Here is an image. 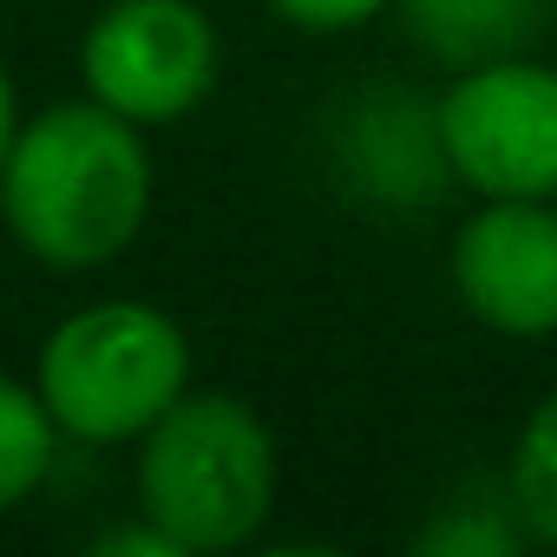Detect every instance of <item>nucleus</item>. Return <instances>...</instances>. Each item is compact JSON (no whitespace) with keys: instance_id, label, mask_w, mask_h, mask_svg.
<instances>
[{"instance_id":"6e6552de","label":"nucleus","mask_w":557,"mask_h":557,"mask_svg":"<svg viewBox=\"0 0 557 557\" xmlns=\"http://www.w3.org/2000/svg\"><path fill=\"white\" fill-rule=\"evenodd\" d=\"M400 8H407V27L420 34V47L459 73V66L518 53L537 34L550 0H400Z\"/></svg>"},{"instance_id":"39448f33","label":"nucleus","mask_w":557,"mask_h":557,"mask_svg":"<svg viewBox=\"0 0 557 557\" xmlns=\"http://www.w3.org/2000/svg\"><path fill=\"white\" fill-rule=\"evenodd\" d=\"M440 138L472 197H557V66L524 53L459 66L440 92Z\"/></svg>"},{"instance_id":"20e7f679","label":"nucleus","mask_w":557,"mask_h":557,"mask_svg":"<svg viewBox=\"0 0 557 557\" xmlns=\"http://www.w3.org/2000/svg\"><path fill=\"white\" fill-rule=\"evenodd\" d=\"M223 47L197 0H106L79 34V86L132 125H177L216 92Z\"/></svg>"},{"instance_id":"f03ea898","label":"nucleus","mask_w":557,"mask_h":557,"mask_svg":"<svg viewBox=\"0 0 557 557\" xmlns=\"http://www.w3.org/2000/svg\"><path fill=\"white\" fill-rule=\"evenodd\" d=\"M283 459L269 420L236 394H184L138 440V518L171 537L177 557L243 550L275 511Z\"/></svg>"},{"instance_id":"9d476101","label":"nucleus","mask_w":557,"mask_h":557,"mask_svg":"<svg viewBox=\"0 0 557 557\" xmlns=\"http://www.w3.org/2000/svg\"><path fill=\"white\" fill-rule=\"evenodd\" d=\"M505 505L531 544H557V387L524 413L505 466Z\"/></svg>"},{"instance_id":"f257e3e1","label":"nucleus","mask_w":557,"mask_h":557,"mask_svg":"<svg viewBox=\"0 0 557 557\" xmlns=\"http://www.w3.org/2000/svg\"><path fill=\"white\" fill-rule=\"evenodd\" d=\"M151 197L158 164L145 125L106 112L99 99H66L21 119L14 151L0 164V223L60 275L119 262L145 236Z\"/></svg>"},{"instance_id":"1a4fd4ad","label":"nucleus","mask_w":557,"mask_h":557,"mask_svg":"<svg viewBox=\"0 0 557 557\" xmlns=\"http://www.w3.org/2000/svg\"><path fill=\"white\" fill-rule=\"evenodd\" d=\"M60 440L66 433L53 426L40 387L0 374V518H8L14 505H27L47 485V472L60 459Z\"/></svg>"},{"instance_id":"7ed1b4c3","label":"nucleus","mask_w":557,"mask_h":557,"mask_svg":"<svg viewBox=\"0 0 557 557\" xmlns=\"http://www.w3.org/2000/svg\"><path fill=\"white\" fill-rule=\"evenodd\" d=\"M53 426L79 446H138L190 394V335L171 309L106 296L53 322L34 361Z\"/></svg>"},{"instance_id":"9b49d317","label":"nucleus","mask_w":557,"mask_h":557,"mask_svg":"<svg viewBox=\"0 0 557 557\" xmlns=\"http://www.w3.org/2000/svg\"><path fill=\"white\" fill-rule=\"evenodd\" d=\"M387 8H400V0H269V14L289 21L296 34H355Z\"/></svg>"},{"instance_id":"423d86ee","label":"nucleus","mask_w":557,"mask_h":557,"mask_svg":"<svg viewBox=\"0 0 557 557\" xmlns=\"http://www.w3.org/2000/svg\"><path fill=\"white\" fill-rule=\"evenodd\" d=\"M453 296L492 335H557V197H479L453 236Z\"/></svg>"},{"instance_id":"f8f14e48","label":"nucleus","mask_w":557,"mask_h":557,"mask_svg":"<svg viewBox=\"0 0 557 557\" xmlns=\"http://www.w3.org/2000/svg\"><path fill=\"white\" fill-rule=\"evenodd\" d=\"M14 132H21V99H14L8 66H0V164H8V151H14Z\"/></svg>"},{"instance_id":"0eeeda50","label":"nucleus","mask_w":557,"mask_h":557,"mask_svg":"<svg viewBox=\"0 0 557 557\" xmlns=\"http://www.w3.org/2000/svg\"><path fill=\"white\" fill-rule=\"evenodd\" d=\"M335 164L348 171L355 197L381 210H426L446 184V138H440V99H407L394 86H374L342 106L335 125Z\"/></svg>"}]
</instances>
